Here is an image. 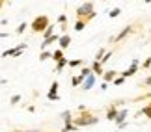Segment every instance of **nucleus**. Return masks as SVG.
<instances>
[{
	"label": "nucleus",
	"mask_w": 151,
	"mask_h": 132,
	"mask_svg": "<svg viewBox=\"0 0 151 132\" xmlns=\"http://www.w3.org/2000/svg\"><path fill=\"white\" fill-rule=\"evenodd\" d=\"M95 123H99L97 116H91V113H88V112H82L80 117L75 121V127L80 128V127H90V125H95Z\"/></svg>",
	"instance_id": "1"
},
{
	"label": "nucleus",
	"mask_w": 151,
	"mask_h": 132,
	"mask_svg": "<svg viewBox=\"0 0 151 132\" xmlns=\"http://www.w3.org/2000/svg\"><path fill=\"white\" fill-rule=\"evenodd\" d=\"M47 28H49V17L39 15V17H36V19H34V22H32V30L36 32V34H43Z\"/></svg>",
	"instance_id": "2"
},
{
	"label": "nucleus",
	"mask_w": 151,
	"mask_h": 132,
	"mask_svg": "<svg viewBox=\"0 0 151 132\" xmlns=\"http://www.w3.org/2000/svg\"><path fill=\"white\" fill-rule=\"evenodd\" d=\"M95 11H93V2H84L82 6H78L77 8V15L82 19V17H90V15H93Z\"/></svg>",
	"instance_id": "3"
},
{
	"label": "nucleus",
	"mask_w": 151,
	"mask_h": 132,
	"mask_svg": "<svg viewBox=\"0 0 151 132\" xmlns=\"http://www.w3.org/2000/svg\"><path fill=\"white\" fill-rule=\"evenodd\" d=\"M95 82H97V76H95L93 73H91L90 76H86V78L82 80V84H80V86H82V89H84V91H90V89H93Z\"/></svg>",
	"instance_id": "4"
},
{
	"label": "nucleus",
	"mask_w": 151,
	"mask_h": 132,
	"mask_svg": "<svg viewBox=\"0 0 151 132\" xmlns=\"http://www.w3.org/2000/svg\"><path fill=\"white\" fill-rule=\"evenodd\" d=\"M138 67H140V61H138V60H132V61H131V67L127 69V71H123V74H121V76H123V78L132 76V74L138 71Z\"/></svg>",
	"instance_id": "5"
},
{
	"label": "nucleus",
	"mask_w": 151,
	"mask_h": 132,
	"mask_svg": "<svg viewBox=\"0 0 151 132\" xmlns=\"http://www.w3.org/2000/svg\"><path fill=\"white\" fill-rule=\"evenodd\" d=\"M131 32H132V26H127V28H123V30H121V34H118V36H116V37H110V41L118 43V41H121V39H125V37L129 36Z\"/></svg>",
	"instance_id": "6"
},
{
	"label": "nucleus",
	"mask_w": 151,
	"mask_h": 132,
	"mask_svg": "<svg viewBox=\"0 0 151 132\" xmlns=\"http://www.w3.org/2000/svg\"><path fill=\"white\" fill-rule=\"evenodd\" d=\"M58 43H60V50L67 49L69 45H71V36H69V34H63V36L58 37Z\"/></svg>",
	"instance_id": "7"
},
{
	"label": "nucleus",
	"mask_w": 151,
	"mask_h": 132,
	"mask_svg": "<svg viewBox=\"0 0 151 132\" xmlns=\"http://www.w3.org/2000/svg\"><path fill=\"white\" fill-rule=\"evenodd\" d=\"M127 116H129V110H127V108H123V110H119V112H118V116L114 117L116 125H121V123H125V121H127Z\"/></svg>",
	"instance_id": "8"
},
{
	"label": "nucleus",
	"mask_w": 151,
	"mask_h": 132,
	"mask_svg": "<svg viewBox=\"0 0 151 132\" xmlns=\"http://www.w3.org/2000/svg\"><path fill=\"white\" fill-rule=\"evenodd\" d=\"M47 97H49V101H58V99H60V97H58V82H56V80L52 82V86H50Z\"/></svg>",
	"instance_id": "9"
},
{
	"label": "nucleus",
	"mask_w": 151,
	"mask_h": 132,
	"mask_svg": "<svg viewBox=\"0 0 151 132\" xmlns=\"http://www.w3.org/2000/svg\"><path fill=\"white\" fill-rule=\"evenodd\" d=\"M58 37H60V36H56V34H52L50 37H47V39H43V43H41V50H45V49L49 47V45H52V43H56V41H58Z\"/></svg>",
	"instance_id": "10"
},
{
	"label": "nucleus",
	"mask_w": 151,
	"mask_h": 132,
	"mask_svg": "<svg viewBox=\"0 0 151 132\" xmlns=\"http://www.w3.org/2000/svg\"><path fill=\"white\" fill-rule=\"evenodd\" d=\"M90 69H91V73H93L95 76H97V74H99V76H103V73H104V71H103V65L99 64V61H93Z\"/></svg>",
	"instance_id": "11"
},
{
	"label": "nucleus",
	"mask_w": 151,
	"mask_h": 132,
	"mask_svg": "<svg viewBox=\"0 0 151 132\" xmlns=\"http://www.w3.org/2000/svg\"><path fill=\"white\" fill-rule=\"evenodd\" d=\"M114 76H116V71H114V69H110V71H106V73H103V78H104V82H112V80H114Z\"/></svg>",
	"instance_id": "12"
},
{
	"label": "nucleus",
	"mask_w": 151,
	"mask_h": 132,
	"mask_svg": "<svg viewBox=\"0 0 151 132\" xmlns=\"http://www.w3.org/2000/svg\"><path fill=\"white\" fill-rule=\"evenodd\" d=\"M118 116V110H116V108L112 106V108H108V112H106V119L108 121H114V117Z\"/></svg>",
	"instance_id": "13"
},
{
	"label": "nucleus",
	"mask_w": 151,
	"mask_h": 132,
	"mask_svg": "<svg viewBox=\"0 0 151 132\" xmlns=\"http://www.w3.org/2000/svg\"><path fill=\"white\" fill-rule=\"evenodd\" d=\"M62 58H63V50H60V49L54 50V52H52V56H50V60H54V61H60Z\"/></svg>",
	"instance_id": "14"
},
{
	"label": "nucleus",
	"mask_w": 151,
	"mask_h": 132,
	"mask_svg": "<svg viewBox=\"0 0 151 132\" xmlns=\"http://www.w3.org/2000/svg\"><path fill=\"white\" fill-rule=\"evenodd\" d=\"M24 49H28V45H26V43L17 45V47H15V54H13V56H21L22 52H24Z\"/></svg>",
	"instance_id": "15"
},
{
	"label": "nucleus",
	"mask_w": 151,
	"mask_h": 132,
	"mask_svg": "<svg viewBox=\"0 0 151 132\" xmlns=\"http://www.w3.org/2000/svg\"><path fill=\"white\" fill-rule=\"evenodd\" d=\"M84 26H86V21L84 19H78L77 22H75V30H77V32H82Z\"/></svg>",
	"instance_id": "16"
},
{
	"label": "nucleus",
	"mask_w": 151,
	"mask_h": 132,
	"mask_svg": "<svg viewBox=\"0 0 151 132\" xmlns=\"http://www.w3.org/2000/svg\"><path fill=\"white\" fill-rule=\"evenodd\" d=\"M67 61H69V60H65V58H62L60 61H58V65H56V69H54V71H56V73H62V69H63V67L67 65Z\"/></svg>",
	"instance_id": "17"
},
{
	"label": "nucleus",
	"mask_w": 151,
	"mask_h": 132,
	"mask_svg": "<svg viewBox=\"0 0 151 132\" xmlns=\"http://www.w3.org/2000/svg\"><path fill=\"white\" fill-rule=\"evenodd\" d=\"M50 56H52V52H49V50H41V54H39V60H41V61L50 60Z\"/></svg>",
	"instance_id": "18"
},
{
	"label": "nucleus",
	"mask_w": 151,
	"mask_h": 132,
	"mask_svg": "<svg viewBox=\"0 0 151 132\" xmlns=\"http://www.w3.org/2000/svg\"><path fill=\"white\" fill-rule=\"evenodd\" d=\"M82 64H84L82 60H69V61H67V65H69V67H80Z\"/></svg>",
	"instance_id": "19"
},
{
	"label": "nucleus",
	"mask_w": 151,
	"mask_h": 132,
	"mask_svg": "<svg viewBox=\"0 0 151 132\" xmlns=\"http://www.w3.org/2000/svg\"><path fill=\"white\" fill-rule=\"evenodd\" d=\"M90 74H91V69L90 67H82V71H80V76H82V78H86V76H90Z\"/></svg>",
	"instance_id": "20"
},
{
	"label": "nucleus",
	"mask_w": 151,
	"mask_h": 132,
	"mask_svg": "<svg viewBox=\"0 0 151 132\" xmlns=\"http://www.w3.org/2000/svg\"><path fill=\"white\" fill-rule=\"evenodd\" d=\"M142 113H144V116H147V117H151V106H146V108H142V110L138 112V116H142Z\"/></svg>",
	"instance_id": "21"
},
{
	"label": "nucleus",
	"mask_w": 151,
	"mask_h": 132,
	"mask_svg": "<svg viewBox=\"0 0 151 132\" xmlns=\"http://www.w3.org/2000/svg\"><path fill=\"white\" fill-rule=\"evenodd\" d=\"M52 30H54V26H52V24H49V28L43 32V37H45V39H47V37H50V36H52Z\"/></svg>",
	"instance_id": "22"
},
{
	"label": "nucleus",
	"mask_w": 151,
	"mask_h": 132,
	"mask_svg": "<svg viewBox=\"0 0 151 132\" xmlns=\"http://www.w3.org/2000/svg\"><path fill=\"white\" fill-rule=\"evenodd\" d=\"M26 26H28V24H26V22H21V24H19V26H17V30H15V34H22V32H24V30H26Z\"/></svg>",
	"instance_id": "23"
},
{
	"label": "nucleus",
	"mask_w": 151,
	"mask_h": 132,
	"mask_svg": "<svg viewBox=\"0 0 151 132\" xmlns=\"http://www.w3.org/2000/svg\"><path fill=\"white\" fill-rule=\"evenodd\" d=\"M119 13H121V9H119V8H114V9H110V11H108V15L112 17V19H114V17H118Z\"/></svg>",
	"instance_id": "24"
},
{
	"label": "nucleus",
	"mask_w": 151,
	"mask_h": 132,
	"mask_svg": "<svg viewBox=\"0 0 151 132\" xmlns=\"http://www.w3.org/2000/svg\"><path fill=\"white\" fill-rule=\"evenodd\" d=\"M82 80H84L82 76H73V80H71V84H73V86H80V84H82Z\"/></svg>",
	"instance_id": "25"
},
{
	"label": "nucleus",
	"mask_w": 151,
	"mask_h": 132,
	"mask_svg": "<svg viewBox=\"0 0 151 132\" xmlns=\"http://www.w3.org/2000/svg\"><path fill=\"white\" fill-rule=\"evenodd\" d=\"M62 119H63V121H73V119H71V112H62Z\"/></svg>",
	"instance_id": "26"
},
{
	"label": "nucleus",
	"mask_w": 151,
	"mask_h": 132,
	"mask_svg": "<svg viewBox=\"0 0 151 132\" xmlns=\"http://www.w3.org/2000/svg\"><path fill=\"white\" fill-rule=\"evenodd\" d=\"M103 56H104V49H99V50H97V54H95V61H101Z\"/></svg>",
	"instance_id": "27"
},
{
	"label": "nucleus",
	"mask_w": 151,
	"mask_h": 132,
	"mask_svg": "<svg viewBox=\"0 0 151 132\" xmlns=\"http://www.w3.org/2000/svg\"><path fill=\"white\" fill-rule=\"evenodd\" d=\"M13 54H15V49H8L2 52V58H8V56H13Z\"/></svg>",
	"instance_id": "28"
},
{
	"label": "nucleus",
	"mask_w": 151,
	"mask_h": 132,
	"mask_svg": "<svg viewBox=\"0 0 151 132\" xmlns=\"http://www.w3.org/2000/svg\"><path fill=\"white\" fill-rule=\"evenodd\" d=\"M9 102H11V104H19V102H21V95H13L9 99Z\"/></svg>",
	"instance_id": "29"
},
{
	"label": "nucleus",
	"mask_w": 151,
	"mask_h": 132,
	"mask_svg": "<svg viewBox=\"0 0 151 132\" xmlns=\"http://www.w3.org/2000/svg\"><path fill=\"white\" fill-rule=\"evenodd\" d=\"M110 56H112V52H104V56H103V60L99 61V64H101V65H103V64H106V61L110 60Z\"/></svg>",
	"instance_id": "30"
},
{
	"label": "nucleus",
	"mask_w": 151,
	"mask_h": 132,
	"mask_svg": "<svg viewBox=\"0 0 151 132\" xmlns=\"http://www.w3.org/2000/svg\"><path fill=\"white\" fill-rule=\"evenodd\" d=\"M65 21H67V17H65V15H60V17H58V22H60L62 26H65Z\"/></svg>",
	"instance_id": "31"
},
{
	"label": "nucleus",
	"mask_w": 151,
	"mask_h": 132,
	"mask_svg": "<svg viewBox=\"0 0 151 132\" xmlns=\"http://www.w3.org/2000/svg\"><path fill=\"white\" fill-rule=\"evenodd\" d=\"M142 67H144V69H149V67H151V56H149V58L142 64Z\"/></svg>",
	"instance_id": "32"
},
{
	"label": "nucleus",
	"mask_w": 151,
	"mask_h": 132,
	"mask_svg": "<svg viewBox=\"0 0 151 132\" xmlns=\"http://www.w3.org/2000/svg\"><path fill=\"white\" fill-rule=\"evenodd\" d=\"M123 82H125V78H123V76H119V78H116V80H114V86H121Z\"/></svg>",
	"instance_id": "33"
},
{
	"label": "nucleus",
	"mask_w": 151,
	"mask_h": 132,
	"mask_svg": "<svg viewBox=\"0 0 151 132\" xmlns=\"http://www.w3.org/2000/svg\"><path fill=\"white\" fill-rule=\"evenodd\" d=\"M144 84H146V86H151V76H147L146 80H144Z\"/></svg>",
	"instance_id": "34"
},
{
	"label": "nucleus",
	"mask_w": 151,
	"mask_h": 132,
	"mask_svg": "<svg viewBox=\"0 0 151 132\" xmlns=\"http://www.w3.org/2000/svg\"><path fill=\"white\" fill-rule=\"evenodd\" d=\"M2 6H4V2H0V8H2Z\"/></svg>",
	"instance_id": "35"
},
{
	"label": "nucleus",
	"mask_w": 151,
	"mask_h": 132,
	"mask_svg": "<svg viewBox=\"0 0 151 132\" xmlns=\"http://www.w3.org/2000/svg\"><path fill=\"white\" fill-rule=\"evenodd\" d=\"M28 132H37V130H28Z\"/></svg>",
	"instance_id": "36"
},
{
	"label": "nucleus",
	"mask_w": 151,
	"mask_h": 132,
	"mask_svg": "<svg viewBox=\"0 0 151 132\" xmlns=\"http://www.w3.org/2000/svg\"><path fill=\"white\" fill-rule=\"evenodd\" d=\"M116 132H119V130H116Z\"/></svg>",
	"instance_id": "37"
},
{
	"label": "nucleus",
	"mask_w": 151,
	"mask_h": 132,
	"mask_svg": "<svg viewBox=\"0 0 151 132\" xmlns=\"http://www.w3.org/2000/svg\"><path fill=\"white\" fill-rule=\"evenodd\" d=\"M62 132H65V130H62Z\"/></svg>",
	"instance_id": "38"
},
{
	"label": "nucleus",
	"mask_w": 151,
	"mask_h": 132,
	"mask_svg": "<svg viewBox=\"0 0 151 132\" xmlns=\"http://www.w3.org/2000/svg\"><path fill=\"white\" fill-rule=\"evenodd\" d=\"M149 69H151V67H149Z\"/></svg>",
	"instance_id": "39"
}]
</instances>
